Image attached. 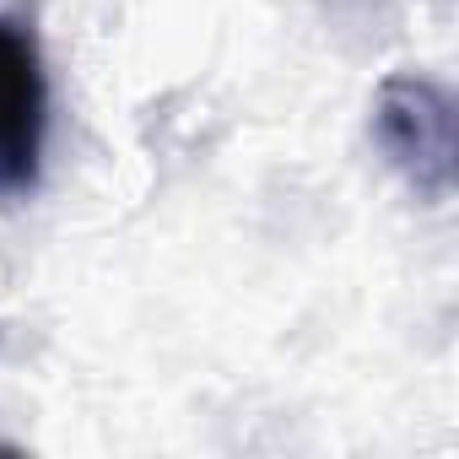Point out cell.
<instances>
[{
	"mask_svg": "<svg viewBox=\"0 0 459 459\" xmlns=\"http://www.w3.org/2000/svg\"><path fill=\"white\" fill-rule=\"evenodd\" d=\"M373 141L384 162L421 195L448 200L459 178V119L443 82L421 71H394L373 92Z\"/></svg>",
	"mask_w": 459,
	"mask_h": 459,
	"instance_id": "cell-1",
	"label": "cell"
},
{
	"mask_svg": "<svg viewBox=\"0 0 459 459\" xmlns=\"http://www.w3.org/2000/svg\"><path fill=\"white\" fill-rule=\"evenodd\" d=\"M49 141V71L39 33L22 17H0V200L28 195Z\"/></svg>",
	"mask_w": 459,
	"mask_h": 459,
	"instance_id": "cell-2",
	"label": "cell"
}]
</instances>
